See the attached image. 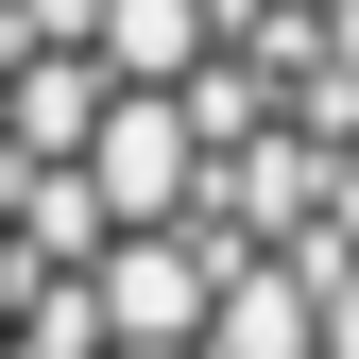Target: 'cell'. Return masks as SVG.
Instances as JSON below:
<instances>
[{
    "label": "cell",
    "mask_w": 359,
    "mask_h": 359,
    "mask_svg": "<svg viewBox=\"0 0 359 359\" xmlns=\"http://www.w3.org/2000/svg\"><path fill=\"white\" fill-rule=\"evenodd\" d=\"M103 325H120V342H189V325H205L189 257H137V240H120V257H103Z\"/></svg>",
    "instance_id": "cell-4"
},
{
    "label": "cell",
    "mask_w": 359,
    "mask_h": 359,
    "mask_svg": "<svg viewBox=\"0 0 359 359\" xmlns=\"http://www.w3.org/2000/svg\"><path fill=\"white\" fill-rule=\"evenodd\" d=\"M86 120H103V69H69V52H18V120H0L18 154H0V171H52Z\"/></svg>",
    "instance_id": "cell-2"
},
{
    "label": "cell",
    "mask_w": 359,
    "mask_h": 359,
    "mask_svg": "<svg viewBox=\"0 0 359 359\" xmlns=\"http://www.w3.org/2000/svg\"><path fill=\"white\" fill-rule=\"evenodd\" d=\"M86 34H103V86H171V69L205 52L189 0H86Z\"/></svg>",
    "instance_id": "cell-3"
},
{
    "label": "cell",
    "mask_w": 359,
    "mask_h": 359,
    "mask_svg": "<svg viewBox=\"0 0 359 359\" xmlns=\"http://www.w3.org/2000/svg\"><path fill=\"white\" fill-rule=\"evenodd\" d=\"M171 189H189V103H103L86 120V205L103 222H154Z\"/></svg>",
    "instance_id": "cell-1"
}]
</instances>
